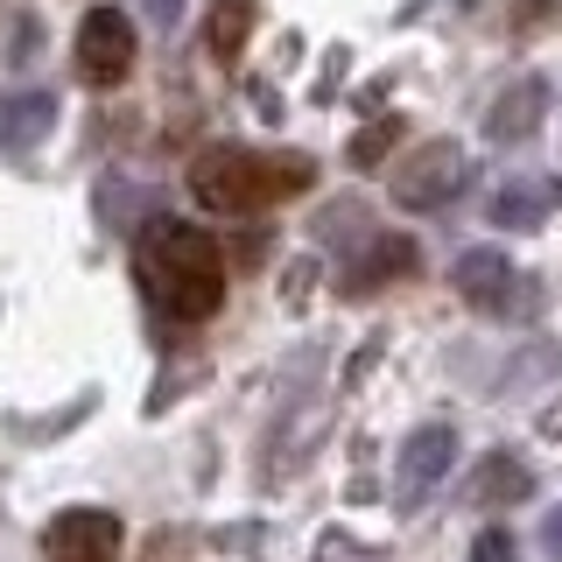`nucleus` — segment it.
I'll use <instances>...</instances> for the list:
<instances>
[{
	"label": "nucleus",
	"instance_id": "10",
	"mask_svg": "<svg viewBox=\"0 0 562 562\" xmlns=\"http://www.w3.org/2000/svg\"><path fill=\"white\" fill-rule=\"evenodd\" d=\"M57 134V99L49 92H0V155H29Z\"/></svg>",
	"mask_w": 562,
	"mask_h": 562
},
{
	"label": "nucleus",
	"instance_id": "3",
	"mask_svg": "<svg viewBox=\"0 0 562 562\" xmlns=\"http://www.w3.org/2000/svg\"><path fill=\"white\" fill-rule=\"evenodd\" d=\"M464 183H471V155L457 140H422V148H408V162L394 169V204L401 211H443L464 198Z\"/></svg>",
	"mask_w": 562,
	"mask_h": 562
},
{
	"label": "nucleus",
	"instance_id": "16",
	"mask_svg": "<svg viewBox=\"0 0 562 562\" xmlns=\"http://www.w3.org/2000/svg\"><path fill=\"white\" fill-rule=\"evenodd\" d=\"M471 562H514V535H506V527H485V535L471 541Z\"/></svg>",
	"mask_w": 562,
	"mask_h": 562
},
{
	"label": "nucleus",
	"instance_id": "11",
	"mask_svg": "<svg viewBox=\"0 0 562 562\" xmlns=\"http://www.w3.org/2000/svg\"><path fill=\"white\" fill-rule=\"evenodd\" d=\"M527 492H535V471H527L514 450H485L479 471H471V485H464V499L471 506H520Z\"/></svg>",
	"mask_w": 562,
	"mask_h": 562
},
{
	"label": "nucleus",
	"instance_id": "18",
	"mask_svg": "<svg viewBox=\"0 0 562 562\" xmlns=\"http://www.w3.org/2000/svg\"><path fill=\"white\" fill-rule=\"evenodd\" d=\"M541 549H549V555L562 562V506H555V514H549V520H541Z\"/></svg>",
	"mask_w": 562,
	"mask_h": 562
},
{
	"label": "nucleus",
	"instance_id": "14",
	"mask_svg": "<svg viewBox=\"0 0 562 562\" xmlns=\"http://www.w3.org/2000/svg\"><path fill=\"white\" fill-rule=\"evenodd\" d=\"M394 140H401V113H380V120H373V127H366L359 140H351V169H373V162H380V155H386V148H394Z\"/></svg>",
	"mask_w": 562,
	"mask_h": 562
},
{
	"label": "nucleus",
	"instance_id": "13",
	"mask_svg": "<svg viewBox=\"0 0 562 562\" xmlns=\"http://www.w3.org/2000/svg\"><path fill=\"white\" fill-rule=\"evenodd\" d=\"M246 35H254V0H218L211 22H204V49L218 64H233L239 49H246Z\"/></svg>",
	"mask_w": 562,
	"mask_h": 562
},
{
	"label": "nucleus",
	"instance_id": "1",
	"mask_svg": "<svg viewBox=\"0 0 562 562\" xmlns=\"http://www.w3.org/2000/svg\"><path fill=\"white\" fill-rule=\"evenodd\" d=\"M134 281L148 289V303L176 316V324H204L225 303V254L204 225L190 218H148L134 233Z\"/></svg>",
	"mask_w": 562,
	"mask_h": 562
},
{
	"label": "nucleus",
	"instance_id": "6",
	"mask_svg": "<svg viewBox=\"0 0 562 562\" xmlns=\"http://www.w3.org/2000/svg\"><path fill=\"white\" fill-rule=\"evenodd\" d=\"M127 70H134V22L120 8H92L78 22V78L92 92H113V85H127Z\"/></svg>",
	"mask_w": 562,
	"mask_h": 562
},
{
	"label": "nucleus",
	"instance_id": "8",
	"mask_svg": "<svg viewBox=\"0 0 562 562\" xmlns=\"http://www.w3.org/2000/svg\"><path fill=\"white\" fill-rule=\"evenodd\" d=\"M541 113H549V78L520 70V78L506 85L499 99H492V113H485V140H499V148H520V140H535V134H541Z\"/></svg>",
	"mask_w": 562,
	"mask_h": 562
},
{
	"label": "nucleus",
	"instance_id": "5",
	"mask_svg": "<svg viewBox=\"0 0 562 562\" xmlns=\"http://www.w3.org/2000/svg\"><path fill=\"white\" fill-rule=\"evenodd\" d=\"M120 549H127V527L105 506H64L43 527V562H120Z\"/></svg>",
	"mask_w": 562,
	"mask_h": 562
},
{
	"label": "nucleus",
	"instance_id": "15",
	"mask_svg": "<svg viewBox=\"0 0 562 562\" xmlns=\"http://www.w3.org/2000/svg\"><path fill=\"white\" fill-rule=\"evenodd\" d=\"M316 239H359V246H366L373 233H366V211H359V204H330L324 218H316Z\"/></svg>",
	"mask_w": 562,
	"mask_h": 562
},
{
	"label": "nucleus",
	"instance_id": "17",
	"mask_svg": "<svg viewBox=\"0 0 562 562\" xmlns=\"http://www.w3.org/2000/svg\"><path fill=\"white\" fill-rule=\"evenodd\" d=\"M140 8H148L162 29H176V22H183V0H140Z\"/></svg>",
	"mask_w": 562,
	"mask_h": 562
},
{
	"label": "nucleus",
	"instance_id": "2",
	"mask_svg": "<svg viewBox=\"0 0 562 562\" xmlns=\"http://www.w3.org/2000/svg\"><path fill=\"white\" fill-rule=\"evenodd\" d=\"M316 183V162L310 155H268V148H239V140H225V148H204L198 162H190V198L204 211H218V218H254V211H268L281 198H303Z\"/></svg>",
	"mask_w": 562,
	"mask_h": 562
},
{
	"label": "nucleus",
	"instance_id": "7",
	"mask_svg": "<svg viewBox=\"0 0 562 562\" xmlns=\"http://www.w3.org/2000/svg\"><path fill=\"white\" fill-rule=\"evenodd\" d=\"M450 464H457V429H450V422H429V429H415L408 443H401V464H394V499L415 514V506L450 479Z\"/></svg>",
	"mask_w": 562,
	"mask_h": 562
},
{
	"label": "nucleus",
	"instance_id": "19",
	"mask_svg": "<svg viewBox=\"0 0 562 562\" xmlns=\"http://www.w3.org/2000/svg\"><path fill=\"white\" fill-rule=\"evenodd\" d=\"M555 198H562V183H555Z\"/></svg>",
	"mask_w": 562,
	"mask_h": 562
},
{
	"label": "nucleus",
	"instance_id": "4",
	"mask_svg": "<svg viewBox=\"0 0 562 562\" xmlns=\"http://www.w3.org/2000/svg\"><path fill=\"white\" fill-rule=\"evenodd\" d=\"M457 295H464L471 310H485V316H535L541 295L527 289V274H514V260L499 254V246H471V254H457Z\"/></svg>",
	"mask_w": 562,
	"mask_h": 562
},
{
	"label": "nucleus",
	"instance_id": "12",
	"mask_svg": "<svg viewBox=\"0 0 562 562\" xmlns=\"http://www.w3.org/2000/svg\"><path fill=\"white\" fill-rule=\"evenodd\" d=\"M549 198H555V183L514 176V183H499V190H492V225H506V233H535V225L549 218Z\"/></svg>",
	"mask_w": 562,
	"mask_h": 562
},
{
	"label": "nucleus",
	"instance_id": "9",
	"mask_svg": "<svg viewBox=\"0 0 562 562\" xmlns=\"http://www.w3.org/2000/svg\"><path fill=\"white\" fill-rule=\"evenodd\" d=\"M422 268V254H415V239H401V233H373L359 246V260H345V295H380L386 281H408Z\"/></svg>",
	"mask_w": 562,
	"mask_h": 562
}]
</instances>
